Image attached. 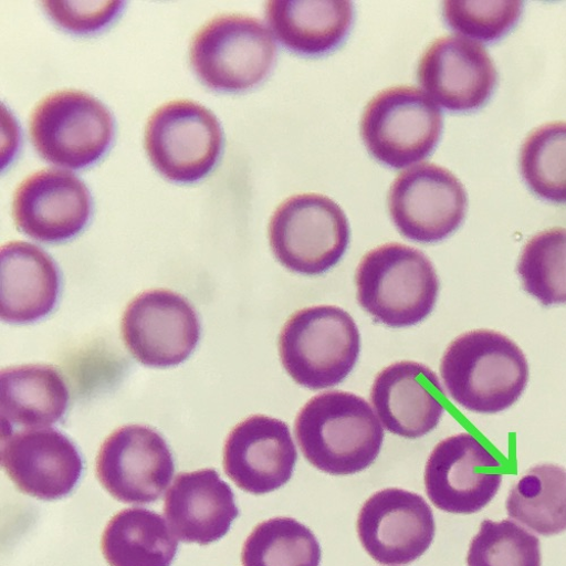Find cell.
Instances as JSON below:
<instances>
[{
	"label": "cell",
	"instance_id": "6da1fadb",
	"mask_svg": "<svg viewBox=\"0 0 566 566\" xmlns=\"http://www.w3.org/2000/svg\"><path fill=\"white\" fill-rule=\"evenodd\" d=\"M295 436L306 460L334 476L367 469L379 457L385 440L369 403L344 391L312 398L297 415Z\"/></svg>",
	"mask_w": 566,
	"mask_h": 566
},
{
	"label": "cell",
	"instance_id": "7a4b0ae2",
	"mask_svg": "<svg viewBox=\"0 0 566 566\" xmlns=\"http://www.w3.org/2000/svg\"><path fill=\"white\" fill-rule=\"evenodd\" d=\"M449 396L479 413H497L514 405L527 388L530 365L510 338L475 329L454 339L441 363Z\"/></svg>",
	"mask_w": 566,
	"mask_h": 566
},
{
	"label": "cell",
	"instance_id": "3957f363",
	"mask_svg": "<svg viewBox=\"0 0 566 566\" xmlns=\"http://www.w3.org/2000/svg\"><path fill=\"white\" fill-rule=\"evenodd\" d=\"M357 301L377 323L407 327L434 310L440 281L431 260L410 247L390 243L368 252L356 270Z\"/></svg>",
	"mask_w": 566,
	"mask_h": 566
},
{
	"label": "cell",
	"instance_id": "277c9868",
	"mask_svg": "<svg viewBox=\"0 0 566 566\" xmlns=\"http://www.w3.org/2000/svg\"><path fill=\"white\" fill-rule=\"evenodd\" d=\"M360 354V335L349 313L337 306L300 310L283 325L279 355L300 386L321 390L347 379Z\"/></svg>",
	"mask_w": 566,
	"mask_h": 566
},
{
	"label": "cell",
	"instance_id": "5b68a950",
	"mask_svg": "<svg viewBox=\"0 0 566 566\" xmlns=\"http://www.w3.org/2000/svg\"><path fill=\"white\" fill-rule=\"evenodd\" d=\"M276 45L269 29L243 14H221L202 25L190 45L191 65L210 88L241 92L270 74Z\"/></svg>",
	"mask_w": 566,
	"mask_h": 566
},
{
	"label": "cell",
	"instance_id": "8992f818",
	"mask_svg": "<svg viewBox=\"0 0 566 566\" xmlns=\"http://www.w3.org/2000/svg\"><path fill=\"white\" fill-rule=\"evenodd\" d=\"M29 129L32 145L44 161L82 169L108 151L115 124L107 107L91 94L63 90L35 106Z\"/></svg>",
	"mask_w": 566,
	"mask_h": 566
},
{
	"label": "cell",
	"instance_id": "52a82bcc",
	"mask_svg": "<svg viewBox=\"0 0 566 566\" xmlns=\"http://www.w3.org/2000/svg\"><path fill=\"white\" fill-rule=\"evenodd\" d=\"M275 259L289 270L319 275L336 266L350 242L344 210L321 195H297L283 201L269 223Z\"/></svg>",
	"mask_w": 566,
	"mask_h": 566
},
{
	"label": "cell",
	"instance_id": "ba28073f",
	"mask_svg": "<svg viewBox=\"0 0 566 566\" xmlns=\"http://www.w3.org/2000/svg\"><path fill=\"white\" fill-rule=\"evenodd\" d=\"M442 129V112L427 94L410 85L377 93L360 120L368 153L395 169L427 159L437 148Z\"/></svg>",
	"mask_w": 566,
	"mask_h": 566
},
{
	"label": "cell",
	"instance_id": "9c48e42d",
	"mask_svg": "<svg viewBox=\"0 0 566 566\" xmlns=\"http://www.w3.org/2000/svg\"><path fill=\"white\" fill-rule=\"evenodd\" d=\"M147 155L165 178L195 182L217 165L223 134L216 115L192 101H174L156 109L145 133Z\"/></svg>",
	"mask_w": 566,
	"mask_h": 566
},
{
	"label": "cell",
	"instance_id": "30bf717a",
	"mask_svg": "<svg viewBox=\"0 0 566 566\" xmlns=\"http://www.w3.org/2000/svg\"><path fill=\"white\" fill-rule=\"evenodd\" d=\"M388 205L394 223L406 239L437 243L460 227L468 198L451 171L436 164H421L396 178Z\"/></svg>",
	"mask_w": 566,
	"mask_h": 566
},
{
	"label": "cell",
	"instance_id": "8fae6325",
	"mask_svg": "<svg viewBox=\"0 0 566 566\" xmlns=\"http://www.w3.org/2000/svg\"><path fill=\"white\" fill-rule=\"evenodd\" d=\"M120 328L129 354L140 364L159 368L185 361L201 336L196 310L184 297L166 290L135 297L123 314Z\"/></svg>",
	"mask_w": 566,
	"mask_h": 566
},
{
	"label": "cell",
	"instance_id": "7c38bea8",
	"mask_svg": "<svg viewBox=\"0 0 566 566\" xmlns=\"http://www.w3.org/2000/svg\"><path fill=\"white\" fill-rule=\"evenodd\" d=\"M175 473L172 453L155 430L128 424L103 443L96 462L98 481L116 500L127 504L158 501Z\"/></svg>",
	"mask_w": 566,
	"mask_h": 566
},
{
	"label": "cell",
	"instance_id": "4fadbf2b",
	"mask_svg": "<svg viewBox=\"0 0 566 566\" xmlns=\"http://www.w3.org/2000/svg\"><path fill=\"white\" fill-rule=\"evenodd\" d=\"M501 462L474 437L462 433L440 442L424 469V489L436 507L473 514L496 496Z\"/></svg>",
	"mask_w": 566,
	"mask_h": 566
},
{
	"label": "cell",
	"instance_id": "5bb4252c",
	"mask_svg": "<svg viewBox=\"0 0 566 566\" xmlns=\"http://www.w3.org/2000/svg\"><path fill=\"white\" fill-rule=\"evenodd\" d=\"M359 541L384 565L409 564L427 552L436 537L431 506L420 495L387 489L371 495L357 522Z\"/></svg>",
	"mask_w": 566,
	"mask_h": 566
},
{
	"label": "cell",
	"instance_id": "9a60e30c",
	"mask_svg": "<svg viewBox=\"0 0 566 566\" xmlns=\"http://www.w3.org/2000/svg\"><path fill=\"white\" fill-rule=\"evenodd\" d=\"M298 453L285 421L251 416L229 433L223 448L226 475L244 492L263 495L286 485Z\"/></svg>",
	"mask_w": 566,
	"mask_h": 566
},
{
	"label": "cell",
	"instance_id": "2e32d148",
	"mask_svg": "<svg viewBox=\"0 0 566 566\" xmlns=\"http://www.w3.org/2000/svg\"><path fill=\"white\" fill-rule=\"evenodd\" d=\"M0 457L15 486L43 501L70 495L83 474L80 451L55 429H28L2 436Z\"/></svg>",
	"mask_w": 566,
	"mask_h": 566
},
{
	"label": "cell",
	"instance_id": "e0dca14e",
	"mask_svg": "<svg viewBox=\"0 0 566 566\" xmlns=\"http://www.w3.org/2000/svg\"><path fill=\"white\" fill-rule=\"evenodd\" d=\"M417 75L433 102L457 113L481 108L497 83V71L484 46L455 35L441 36L428 46Z\"/></svg>",
	"mask_w": 566,
	"mask_h": 566
},
{
	"label": "cell",
	"instance_id": "ac0fdd59",
	"mask_svg": "<svg viewBox=\"0 0 566 566\" xmlns=\"http://www.w3.org/2000/svg\"><path fill=\"white\" fill-rule=\"evenodd\" d=\"M15 226L43 243L72 240L92 214L86 185L74 174L43 169L27 177L13 198Z\"/></svg>",
	"mask_w": 566,
	"mask_h": 566
},
{
	"label": "cell",
	"instance_id": "d6986e66",
	"mask_svg": "<svg viewBox=\"0 0 566 566\" xmlns=\"http://www.w3.org/2000/svg\"><path fill=\"white\" fill-rule=\"evenodd\" d=\"M370 401L386 430L409 440L436 430L446 410L438 375L416 361H399L377 374Z\"/></svg>",
	"mask_w": 566,
	"mask_h": 566
},
{
	"label": "cell",
	"instance_id": "ffe728a7",
	"mask_svg": "<svg viewBox=\"0 0 566 566\" xmlns=\"http://www.w3.org/2000/svg\"><path fill=\"white\" fill-rule=\"evenodd\" d=\"M171 532L187 544L210 545L224 537L240 509L214 469L179 474L165 499Z\"/></svg>",
	"mask_w": 566,
	"mask_h": 566
},
{
	"label": "cell",
	"instance_id": "44dd1931",
	"mask_svg": "<svg viewBox=\"0 0 566 566\" xmlns=\"http://www.w3.org/2000/svg\"><path fill=\"white\" fill-rule=\"evenodd\" d=\"M60 273L40 248L11 242L0 251V315L8 323L35 322L56 306Z\"/></svg>",
	"mask_w": 566,
	"mask_h": 566
},
{
	"label": "cell",
	"instance_id": "7402d4cb",
	"mask_svg": "<svg viewBox=\"0 0 566 566\" xmlns=\"http://www.w3.org/2000/svg\"><path fill=\"white\" fill-rule=\"evenodd\" d=\"M270 28L283 46L303 56L333 52L347 38L354 6L346 0H272L265 6Z\"/></svg>",
	"mask_w": 566,
	"mask_h": 566
},
{
	"label": "cell",
	"instance_id": "603a6c76",
	"mask_svg": "<svg viewBox=\"0 0 566 566\" xmlns=\"http://www.w3.org/2000/svg\"><path fill=\"white\" fill-rule=\"evenodd\" d=\"M70 394L61 373L52 366L23 365L0 374L2 436L17 428L44 429L60 421Z\"/></svg>",
	"mask_w": 566,
	"mask_h": 566
},
{
	"label": "cell",
	"instance_id": "cb8c5ba5",
	"mask_svg": "<svg viewBox=\"0 0 566 566\" xmlns=\"http://www.w3.org/2000/svg\"><path fill=\"white\" fill-rule=\"evenodd\" d=\"M102 551L111 566H170L178 542L160 514L133 507L112 517Z\"/></svg>",
	"mask_w": 566,
	"mask_h": 566
},
{
	"label": "cell",
	"instance_id": "d4e9b609",
	"mask_svg": "<svg viewBox=\"0 0 566 566\" xmlns=\"http://www.w3.org/2000/svg\"><path fill=\"white\" fill-rule=\"evenodd\" d=\"M510 517L542 536L566 531V470L537 465L518 481L506 500Z\"/></svg>",
	"mask_w": 566,
	"mask_h": 566
},
{
	"label": "cell",
	"instance_id": "484cf974",
	"mask_svg": "<svg viewBox=\"0 0 566 566\" xmlns=\"http://www.w3.org/2000/svg\"><path fill=\"white\" fill-rule=\"evenodd\" d=\"M322 551L314 534L293 517L258 525L244 543L243 566H319Z\"/></svg>",
	"mask_w": 566,
	"mask_h": 566
},
{
	"label": "cell",
	"instance_id": "4316f807",
	"mask_svg": "<svg viewBox=\"0 0 566 566\" xmlns=\"http://www.w3.org/2000/svg\"><path fill=\"white\" fill-rule=\"evenodd\" d=\"M523 289L544 306L566 304V229L538 232L516 265Z\"/></svg>",
	"mask_w": 566,
	"mask_h": 566
},
{
	"label": "cell",
	"instance_id": "83f0119b",
	"mask_svg": "<svg viewBox=\"0 0 566 566\" xmlns=\"http://www.w3.org/2000/svg\"><path fill=\"white\" fill-rule=\"evenodd\" d=\"M521 170L537 197L566 205V122L545 124L528 135Z\"/></svg>",
	"mask_w": 566,
	"mask_h": 566
},
{
	"label": "cell",
	"instance_id": "f1b7e54d",
	"mask_svg": "<svg viewBox=\"0 0 566 566\" xmlns=\"http://www.w3.org/2000/svg\"><path fill=\"white\" fill-rule=\"evenodd\" d=\"M468 566H542L539 539L511 521H484L471 541Z\"/></svg>",
	"mask_w": 566,
	"mask_h": 566
},
{
	"label": "cell",
	"instance_id": "f546056e",
	"mask_svg": "<svg viewBox=\"0 0 566 566\" xmlns=\"http://www.w3.org/2000/svg\"><path fill=\"white\" fill-rule=\"evenodd\" d=\"M524 3L512 0L500 2H470L449 0L443 6V17L455 32L481 41L491 42L506 34L521 19Z\"/></svg>",
	"mask_w": 566,
	"mask_h": 566
},
{
	"label": "cell",
	"instance_id": "4dcf8cb0",
	"mask_svg": "<svg viewBox=\"0 0 566 566\" xmlns=\"http://www.w3.org/2000/svg\"><path fill=\"white\" fill-rule=\"evenodd\" d=\"M46 14L62 29L85 34L111 24L124 8L123 2H42Z\"/></svg>",
	"mask_w": 566,
	"mask_h": 566
}]
</instances>
